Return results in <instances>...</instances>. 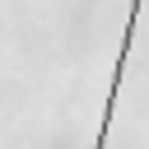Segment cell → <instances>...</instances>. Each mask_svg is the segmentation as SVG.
<instances>
[{
  "instance_id": "1",
  "label": "cell",
  "mask_w": 149,
  "mask_h": 149,
  "mask_svg": "<svg viewBox=\"0 0 149 149\" xmlns=\"http://www.w3.org/2000/svg\"><path fill=\"white\" fill-rule=\"evenodd\" d=\"M140 9H144V0H130V19H126V33H121V51H116V65H112V88H107V102H102V116H98L93 149H107V130H112V112H116V93H121V74H126V61H130V42H135Z\"/></svg>"
}]
</instances>
